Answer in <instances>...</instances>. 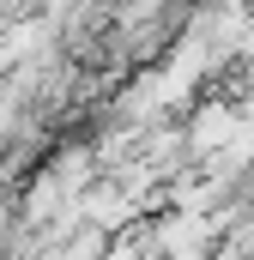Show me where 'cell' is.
Masks as SVG:
<instances>
[{
  "label": "cell",
  "mask_w": 254,
  "mask_h": 260,
  "mask_svg": "<svg viewBox=\"0 0 254 260\" xmlns=\"http://www.w3.org/2000/svg\"><path fill=\"white\" fill-rule=\"evenodd\" d=\"M236 133H242L236 103H200L188 115V127H182V139H188V157H224V145Z\"/></svg>",
  "instance_id": "1"
}]
</instances>
